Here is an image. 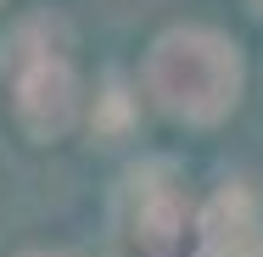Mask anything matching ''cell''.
Listing matches in <instances>:
<instances>
[{
    "label": "cell",
    "mask_w": 263,
    "mask_h": 257,
    "mask_svg": "<svg viewBox=\"0 0 263 257\" xmlns=\"http://www.w3.org/2000/svg\"><path fill=\"white\" fill-rule=\"evenodd\" d=\"M118 224H123V241L140 257H179L185 246V190L168 168H140L129 185H123V207H118Z\"/></svg>",
    "instance_id": "obj_2"
},
{
    "label": "cell",
    "mask_w": 263,
    "mask_h": 257,
    "mask_svg": "<svg viewBox=\"0 0 263 257\" xmlns=\"http://www.w3.org/2000/svg\"><path fill=\"white\" fill-rule=\"evenodd\" d=\"M73 106H79V90H73V73H67L62 56L17 73V117H23L28 134H40V140L62 134L73 123Z\"/></svg>",
    "instance_id": "obj_3"
},
{
    "label": "cell",
    "mask_w": 263,
    "mask_h": 257,
    "mask_svg": "<svg viewBox=\"0 0 263 257\" xmlns=\"http://www.w3.org/2000/svg\"><path fill=\"white\" fill-rule=\"evenodd\" d=\"M152 95L179 117H196L208 123L224 106L235 101L241 90V56L230 39L202 34V28H179V34H162L157 51H152Z\"/></svg>",
    "instance_id": "obj_1"
},
{
    "label": "cell",
    "mask_w": 263,
    "mask_h": 257,
    "mask_svg": "<svg viewBox=\"0 0 263 257\" xmlns=\"http://www.w3.org/2000/svg\"><path fill=\"white\" fill-rule=\"evenodd\" d=\"M196 257H263L258 207L247 190H224L202 218V252Z\"/></svg>",
    "instance_id": "obj_4"
}]
</instances>
